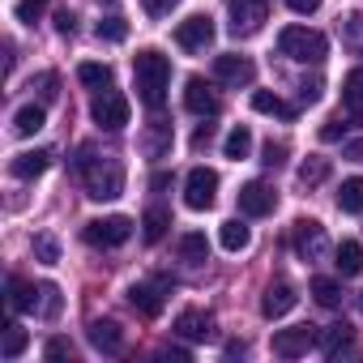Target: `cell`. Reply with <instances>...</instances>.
<instances>
[{"instance_id":"6da1fadb","label":"cell","mask_w":363,"mask_h":363,"mask_svg":"<svg viewBox=\"0 0 363 363\" xmlns=\"http://www.w3.org/2000/svg\"><path fill=\"white\" fill-rule=\"evenodd\" d=\"M77 175L86 184V197H94V201H116L124 193V162L111 154H94L90 145H82Z\"/></svg>"},{"instance_id":"7a4b0ae2","label":"cell","mask_w":363,"mask_h":363,"mask_svg":"<svg viewBox=\"0 0 363 363\" xmlns=\"http://www.w3.org/2000/svg\"><path fill=\"white\" fill-rule=\"evenodd\" d=\"M133 82H137V99L150 111H158L167 103V90H171V60L162 52H154V48L137 52L133 56Z\"/></svg>"},{"instance_id":"3957f363","label":"cell","mask_w":363,"mask_h":363,"mask_svg":"<svg viewBox=\"0 0 363 363\" xmlns=\"http://www.w3.org/2000/svg\"><path fill=\"white\" fill-rule=\"evenodd\" d=\"M278 52L295 65H320L329 56V39L320 30H308V26H286L278 35Z\"/></svg>"},{"instance_id":"277c9868","label":"cell","mask_w":363,"mask_h":363,"mask_svg":"<svg viewBox=\"0 0 363 363\" xmlns=\"http://www.w3.org/2000/svg\"><path fill=\"white\" fill-rule=\"evenodd\" d=\"M128 116H133V107H128V99L120 94V90H99L94 94V103H90V120L99 124V128H107V133H120L124 124H128Z\"/></svg>"},{"instance_id":"5b68a950","label":"cell","mask_w":363,"mask_h":363,"mask_svg":"<svg viewBox=\"0 0 363 363\" xmlns=\"http://www.w3.org/2000/svg\"><path fill=\"white\" fill-rule=\"evenodd\" d=\"M82 235H86L90 248H120V244H128V235H133V218H124V214L94 218V223H86Z\"/></svg>"},{"instance_id":"8992f818","label":"cell","mask_w":363,"mask_h":363,"mask_svg":"<svg viewBox=\"0 0 363 363\" xmlns=\"http://www.w3.org/2000/svg\"><path fill=\"white\" fill-rule=\"evenodd\" d=\"M218 201V171H210V167H193L189 171V179H184V206L189 210H210Z\"/></svg>"},{"instance_id":"52a82bcc","label":"cell","mask_w":363,"mask_h":363,"mask_svg":"<svg viewBox=\"0 0 363 363\" xmlns=\"http://www.w3.org/2000/svg\"><path fill=\"white\" fill-rule=\"evenodd\" d=\"M227 9H231V35L235 39H252L269 18L265 0H227Z\"/></svg>"},{"instance_id":"ba28073f","label":"cell","mask_w":363,"mask_h":363,"mask_svg":"<svg viewBox=\"0 0 363 363\" xmlns=\"http://www.w3.org/2000/svg\"><path fill=\"white\" fill-rule=\"evenodd\" d=\"M316 342H320V329H316V325L278 329V333H274V354H282V359H299V354H308Z\"/></svg>"},{"instance_id":"9c48e42d","label":"cell","mask_w":363,"mask_h":363,"mask_svg":"<svg viewBox=\"0 0 363 363\" xmlns=\"http://www.w3.org/2000/svg\"><path fill=\"white\" fill-rule=\"evenodd\" d=\"M175 43L184 48V52H206L214 43V18H206V13L184 18V22L175 26Z\"/></svg>"},{"instance_id":"30bf717a","label":"cell","mask_w":363,"mask_h":363,"mask_svg":"<svg viewBox=\"0 0 363 363\" xmlns=\"http://www.w3.org/2000/svg\"><path fill=\"white\" fill-rule=\"evenodd\" d=\"M295 252L299 261H320L329 252V240H325V227L316 218H299L295 223Z\"/></svg>"},{"instance_id":"8fae6325","label":"cell","mask_w":363,"mask_h":363,"mask_svg":"<svg viewBox=\"0 0 363 363\" xmlns=\"http://www.w3.org/2000/svg\"><path fill=\"white\" fill-rule=\"evenodd\" d=\"M214 77H218L223 86H252V77H257V65H252L248 56H235V52H227V56H214Z\"/></svg>"},{"instance_id":"7c38bea8","label":"cell","mask_w":363,"mask_h":363,"mask_svg":"<svg viewBox=\"0 0 363 363\" xmlns=\"http://www.w3.org/2000/svg\"><path fill=\"white\" fill-rule=\"evenodd\" d=\"M128 303H133L145 320H154V316L162 312V303H167V282H133V286H128Z\"/></svg>"},{"instance_id":"4fadbf2b","label":"cell","mask_w":363,"mask_h":363,"mask_svg":"<svg viewBox=\"0 0 363 363\" xmlns=\"http://www.w3.org/2000/svg\"><path fill=\"white\" fill-rule=\"evenodd\" d=\"M295 303H299L295 286H291L286 278H278V282H269L265 295H261V316H265V320H278V316H286Z\"/></svg>"},{"instance_id":"5bb4252c","label":"cell","mask_w":363,"mask_h":363,"mask_svg":"<svg viewBox=\"0 0 363 363\" xmlns=\"http://www.w3.org/2000/svg\"><path fill=\"white\" fill-rule=\"evenodd\" d=\"M274 206H278V197H274L269 184H261V179H248L240 189V210L248 218H265V214H274Z\"/></svg>"},{"instance_id":"9a60e30c","label":"cell","mask_w":363,"mask_h":363,"mask_svg":"<svg viewBox=\"0 0 363 363\" xmlns=\"http://www.w3.org/2000/svg\"><path fill=\"white\" fill-rule=\"evenodd\" d=\"M86 337L99 354H124V329L116 320H90L86 325Z\"/></svg>"},{"instance_id":"2e32d148","label":"cell","mask_w":363,"mask_h":363,"mask_svg":"<svg viewBox=\"0 0 363 363\" xmlns=\"http://www.w3.org/2000/svg\"><path fill=\"white\" fill-rule=\"evenodd\" d=\"M175 333L184 337V342H210V337H214V316L189 308V312H179V316H175Z\"/></svg>"},{"instance_id":"e0dca14e","label":"cell","mask_w":363,"mask_h":363,"mask_svg":"<svg viewBox=\"0 0 363 363\" xmlns=\"http://www.w3.org/2000/svg\"><path fill=\"white\" fill-rule=\"evenodd\" d=\"M184 107H189L193 116H206V120H210V116H218V94H214L201 77H189V82H184Z\"/></svg>"},{"instance_id":"ac0fdd59","label":"cell","mask_w":363,"mask_h":363,"mask_svg":"<svg viewBox=\"0 0 363 363\" xmlns=\"http://www.w3.org/2000/svg\"><path fill=\"white\" fill-rule=\"evenodd\" d=\"M52 150H22V154H13V162H9V171L18 175V179H39L48 167H52Z\"/></svg>"},{"instance_id":"d6986e66","label":"cell","mask_w":363,"mask_h":363,"mask_svg":"<svg viewBox=\"0 0 363 363\" xmlns=\"http://www.w3.org/2000/svg\"><path fill=\"white\" fill-rule=\"evenodd\" d=\"M9 312H39V286H30L26 278H9Z\"/></svg>"},{"instance_id":"ffe728a7","label":"cell","mask_w":363,"mask_h":363,"mask_svg":"<svg viewBox=\"0 0 363 363\" xmlns=\"http://www.w3.org/2000/svg\"><path fill=\"white\" fill-rule=\"evenodd\" d=\"M333 257H337L333 265H337L342 278H359V274H363V244H359V240H342Z\"/></svg>"},{"instance_id":"44dd1931","label":"cell","mask_w":363,"mask_h":363,"mask_svg":"<svg viewBox=\"0 0 363 363\" xmlns=\"http://www.w3.org/2000/svg\"><path fill=\"white\" fill-rule=\"evenodd\" d=\"M179 261L184 265H206L210 261V240L201 235V231H189V235H179Z\"/></svg>"},{"instance_id":"7402d4cb","label":"cell","mask_w":363,"mask_h":363,"mask_svg":"<svg viewBox=\"0 0 363 363\" xmlns=\"http://www.w3.org/2000/svg\"><path fill=\"white\" fill-rule=\"evenodd\" d=\"M342 107H346L354 120H363V69H350V73L342 77Z\"/></svg>"},{"instance_id":"603a6c76","label":"cell","mask_w":363,"mask_h":363,"mask_svg":"<svg viewBox=\"0 0 363 363\" xmlns=\"http://www.w3.org/2000/svg\"><path fill=\"white\" fill-rule=\"evenodd\" d=\"M43 124H48L43 103H26V107H18V116H13V133H18V137H35Z\"/></svg>"},{"instance_id":"cb8c5ba5","label":"cell","mask_w":363,"mask_h":363,"mask_svg":"<svg viewBox=\"0 0 363 363\" xmlns=\"http://www.w3.org/2000/svg\"><path fill=\"white\" fill-rule=\"evenodd\" d=\"M316 346H320V354H325V359H337L342 350H350V325L342 320V325L320 329V342H316Z\"/></svg>"},{"instance_id":"d4e9b609","label":"cell","mask_w":363,"mask_h":363,"mask_svg":"<svg viewBox=\"0 0 363 363\" xmlns=\"http://www.w3.org/2000/svg\"><path fill=\"white\" fill-rule=\"evenodd\" d=\"M167 227H171V210H167V206H150L145 218H141V235H145V244H158V240L167 235Z\"/></svg>"},{"instance_id":"484cf974","label":"cell","mask_w":363,"mask_h":363,"mask_svg":"<svg viewBox=\"0 0 363 363\" xmlns=\"http://www.w3.org/2000/svg\"><path fill=\"white\" fill-rule=\"evenodd\" d=\"M252 111H261V116H278V120H295V107L282 103V99L269 94V90H252Z\"/></svg>"},{"instance_id":"4316f807","label":"cell","mask_w":363,"mask_h":363,"mask_svg":"<svg viewBox=\"0 0 363 363\" xmlns=\"http://www.w3.org/2000/svg\"><path fill=\"white\" fill-rule=\"evenodd\" d=\"M337 210H342V214H363V175L342 179V189H337Z\"/></svg>"},{"instance_id":"83f0119b","label":"cell","mask_w":363,"mask_h":363,"mask_svg":"<svg viewBox=\"0 0 363 363\" xmlns=\"http://www.w3.org/2000/svg\"><path fill=\"white\" fill-rule=\"evenodd\" d=\"M218 244H223L227 252H244V248L252 244V231H248L240 218H231V223H223V231H218Z\"/></svg>"},{"instance_id":"f1b7e54d","label":"cell","mask_w":363,"mask_h":363,"mask_svg":"<svg viewBox=\"0 0 363 363\" xmlns=\"http://www.w3.org/2000/svg\"><path fill=\"white\" fill-rule=\"evenodd\" d=\"M223 154H227V158H235V162H240V158H248V154H252V133H248L244 124H235V128L227 133V141H223Z\"/></svg>"},{"instance_id":"f546056e","label":"cell","mask_w":363,"mask_h":363,"mask_svg":"<svg viewBox=\"0 0 363 363\" xmlns=\"http://www.w3.org/2000/svg\"><path fill=\"white\" fill-rule=\"evenodd\" d=\"M77 82H82V86H90V90H107V86H111V69H107V65L86 60V65H77Z\"/></svg>"},{"instance_id":"4dcf8cb0","label":"cell","mask_w":363,"mask_h":363,"mask_svg":"<svg viewBox=\"0 0 363 363\" xmlns=\"http://www.w3.org/2000/svg\"><path fill=\"white\" fill-rule=\"evenodd\" d=\"M26 342H30V333H26L18 320H9V325H5V342H0V354H5V359H18V354L26 350Z\"/></svg>"},{"instance_id":"1f68e13d","label":"cell","mask_w":363,"mask_h":363,"mask_svg":"<svg viewBox=\"0 0 363 363\" xmlns=\"http://www.w3.org/2000/svg\"><path fill=\"white\" fill-rule=\"evenodd\" d=\"M141 150H145L150 158H162V154L171 150V124H154V128L145 133V141H141Z\"/></svg>"},{"instance_id":"d6a6232c","label":"cell","mask_w":363,"mask_h":363,"mask_svg":"<svg viewBox=\"0 0 363 363\" xmlns=\"http://www.w3.org/2000/svg\"><path fill=\"white\" fill-rule=\"evenodd\" d=\"M312 295H316L320 308H337V303H342V282H333V278H312Z\"/></svg>"},{"instance_id":"836d02e7","label":"cell","mask_w":363,"mask_h":363,"mask_svg":"<svg viewBox=\"0 0 363 363\" xmlns=\"http://www.w3.org/2000/svg\"><path fill=\"white\" fill-rule=\"evenodd\" d=\"M325 175H329V158H320V154H312V158H303V167H299V179L312 189V184H325Z\"/></svg>"},{"instance_id":"e575fe53","label":"cell","mask_w":363,"mask_h":363,"mask_svg":"<svg viewBox=\"0 0 363 363\" xmlns=\"http://www.w3.org/2000/svg\"><path fill=\"white\" fill-rule=\"evenodd\" d=\"M94 35H99L103 43H124V39H128V22H124V18H103V22L94 26Z\"/></svg>"},{"instance_id":"d590c367","label":"cell","mask_w":363,"mask_h":363,"mask_svg":"<svg viewBox=\"0 0 363 363\" xmlns=\"http://www.w3.org/2000/svg\"><path fill=\"white\" fill-rule=\"evenodd\" d=\"M35 261H43V265H56L60 261V244H56V235H35Z\"/></svg>"},{"instance_id":"8d00e7d4","label":"cell","mask_w":363,"mask_h":363,"mask_svg":"<svg viewBox=\"0 0 363 363\" xmlns=\"http://www.w3.org/2000/svg\"><path fill=\"white\" fill-rule=\"evenodd\" d=\"M30 90L39 94V103H52V99L60 94V77H56V73H39V77L30 82Z\"/></svg>"},{"instance_id":"74e56055","label":"cell","mask_w":363,"mask_h":363,"mask_svg":"<svg viewBox=\"0 0 363 363\" xmlns=\"http://www.w3.org/2000/svg\"><path fill=\"white\" fill-rule=\"evenodd\" d=\"M56 312H60V291H56L52 282H43V286H39V316L56 320Z\"/></svg>"},{"instance_id":"f35d334b","label":"cell","mask_w":363,"mask_h":363,"mask_svg":"<svg viewBox=\"0 0 363 363\" xmlns=\"http://www.w3.org/2000/svg\"><path fill=\"white\" fill-rule=\"evenodd\" d=\"M342 39L350 48H363V13H346L342 18Z\"/></svg>"},{"instance_id":"ab89813d","label":"cell","mask_w":363,"mask_h":363,"mask_svg":"<svg viewBox=\"0 0 363 363\" xmlns=\"http://www.w3.org/2000/svg\"><path fill=\"white\" fill-rule=\"evenodd\" d=\"M43 9H48V0H18V22H26V26H35Z\"/></svg>"},{"instance_id":"60d3db41","label":"cell","mask_w":363,"mask_h":363,"mask_svg":"<svg viewBox=\"0 0 363 363\" xmlns=\"http://www.w3.org/2000/svg\"><path fill=\"white\" fill-rule=\"evenodd\" d=\"M320 90H325V86H320V77H312V82L303 77V82H299V103H303V107H312V103L320 99Z\"/></svg>"},{"instance_id":"b9f144b4","label":"cell","mask_w":363,"mask_h":363,"mask_svg":"<svg viewBox=\"0 0 363 363\" xmlns=\"http://www.w3.org/2000/svg\"><path fill=\"white\" fill-rule=\"evenodd\" d=\"M43 354H48V359H73V342H69V337H52V342L43 346Z\"/></svg>"},{"instance_id":"7bdbcfd3","label":"cell","mask_w":363,"mask_h":363,"mask_svg":"<svg viewBox=\"0 0 363 363\" xmlns=\"http://www.w3.org/2000/svg\"><path fill=\"white\" fill-rule=\"evenodd\" d=\"M261 154H265V158H261L265 167H282V158H286V145H282V141H265V150H261Z\"/></svg>"},{"instance_id":"ee69618b","label":"cell","mask_w":363,"mask_h":363,"mask_svg":"<svg viewBox=\"0 0 363 363\" xmlns=\"http://www.w3.org/2000/svg\"><path fill=\"white\" fill-rule=\"evenodd\" d=\"M175 5H179V0H141V9H145L150 18H167Z\"/></svg>"},{"instance_id":"f6af8a7d","label":"cell","mask_w":363,"mask_h":363,"mask_svg":"<svg viewBox=\"0 0 363 363\" xmlns=\"http://www.w3.org/2000/svg\"><path fill=\"white\" fill-rule=\"evenodd\" d=\"M286 9H291V13H299V18H308V13H316V9H320V0H286Z\"/></svg>"},{"instance_id":"bcb514c9","label":"cell","mask_w":363,"mask_h":363,"mask_svg":"<svg viewBox=\"0 0 363 363\" xmlns=\"http://www.w3.org/2000/svg\"><path fill=\"white\" fill-rule=\"evenodd\" d=\"M56 30H60V35H73V30H77V18H73L69 9H56Z\"/></svg>"},{"instance_id":"7dc6e473","label":"cell","mask_w":363,"mask_h":363,"mask_svg":"<svg viewBox=\"0 0 363 363\" xmlns=\"http://www.w3.org/2000/svg\"><path fill=\"white\" fill-rule=\"evenodd\" d=\"M210 141H214V124H201V128L193 133V150H206Z\"/></svg>"},{"instance_id":"c3c4849f","label":"cell","mask_w":363,"mask_h":363,"mask_svg":"<svg viewBox=\"0 0 363 363\" xmlns=\"http://www.w3.org/2000/svg\"><path fill=\"white\" fill-rule=\"evenodd\" d=\"M342 154H346L350 162H363V141H342Z\"/></svg>"},{"instance_id":"681fc988","label":"cell","mask_w":363,"mask_h":363,"mask_svg":"<svg viewBox=\"0 0 363 363\" xmlns=\"http://www.w3.org/2000/svg\"><path fill=\"white\" fill-rule=\"evenodd\" d=\"M320 141H342V124H337V120H329V124L320 128Z\"/></svg>"},{"instance_id":"f907efd6","label":"cell","mask_w":363,"mask_h":363,"mask_svg":"<svg viewBox=\"0 0 363 363\" xmlns=\"http://www.w3.org/2000/svg\"><path fill=\"white\" fill-rule=\"evenodd\" d=\"M99 5H116V0H99Z\"/></svg>"},{"instance_id":"816d5d0a","label":"cell","mask_w":363,"mask_h":363,"mask_svg":"<svg viewBox=\"0 0 363 363\" xmlns=\"http://www.w3.org/2000/svg\"><path fill=\"white\" fill-rule=\"evenodd\" d=\"M359 308H363V299H359Z\"/></svg>"}]
</instances>
